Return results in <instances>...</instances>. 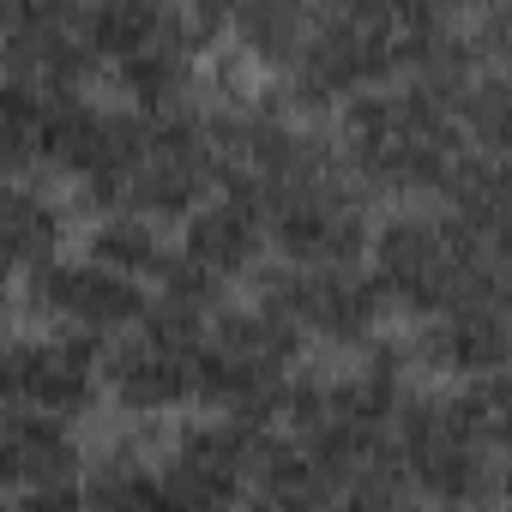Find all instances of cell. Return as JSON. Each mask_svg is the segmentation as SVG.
Returning a JSON list of instances; mask_svg holds the SVG:
<instances>
[{
    "instance_id": "cell-4",
    "label": "cell",
    "mask_w": 512,
    "mask_h": 512,
    "mask_svg": "<svg viewBox=\"0 0 512 512\" xmlns=\"http://www.w3.org/2000/svg\"><path fill=\"white\" fill-rule=\"evenodd\" d=\"M296 356H302V338L266 308H223L211 314L193 350V398L217 404L235 422L272 428V416H284Z\"/></svg>"
},
{
    "instance_id": "cell-6",
    "label": "cell",
    "mask_w": 512,
    "mask_h": 512,
    "mask_svg": "<svg viewBox=\"0 0 512 512\" xmlns=\"http://www.w3.org/2000/svg\"><path fill=\"white\" fill-rule=\"evenodd\" d=\"M139 151L121 187V211L157 223V217H187L193 205H205V193L223 181L211 127L193 103L163 109V115H139Z\"/></svg>"
},
{
    "instance_id": "cell-29",
    "label": "cell",
    "mask_w": 512,
    "mask_h": 512,
    "mask_svg": "<svg viewBox=\"0 0 512 512\" xmlns=\"http://www.w3.org/2000/svg\"><path fill=\"white\" fill-rule=\"evenodd\" d=\"M235 512H272V506H266V500H247V506H235Z\"/></svg>"
},
{
    "instance_id": "cell-24",
    "label": "cell",
    "mask_w": 512,
    "mask_h": 512,
    "mask_svg": "<svg viewBox=\"0 0 512 512\" xmlns=\"http://www.w3.org/2000/svg\"><path fill=\"white\" fill-rule=\"evenodd\" d=\"M308 25H314V13L296 7V0H247V7L229 13L235 43H241L253 61H272V67H284V73H290V61L302 55Z\"/></svg>"
},
{
    "instance_id": "cell-1",
    "label": "cell",
    "mask_w": 512,
    "mask_h": 512,
    "mask_svg": "<svg viewBox=\"0 0 512 512\" xmlns=\"http://www.w3.org/2000/svg\"><path fill=\"white\" fill-rule=\"evenodd\" d=\"M500 446H506V380L404 392L392 416V458L410 494L440 512L500 506Z\"/></svg>"
},
{
    "instance_id": "cell-25",
    "label": "cell",
    "mask_w": 512,
    "mask_h": 512,
    "mask_svg": "<svg viewBox=\"0 0 512 512\" xmlns=\"http://www.w3.org/2000/svg\"><path fill=\"white\" fill-rule=\"evenodd\" d=\"M169 25V7H145V0H109V7H79V37L97 67L127 61Z\"/></svg>"
},
{
    "instance_id": "cell-12",
    "label": "cell",
    "mask_w": 512,
    "mask_h": 512,
    "mask_svg": "<svg viewBox=\"0 0 512 512\" xmlns=\"http://www.w3.org/2000/svg\"><path fill=\"white\" fill-rule=\"evenodd\" d=\"M145 284H127L91 260H49L31 272V308L49 314L61 332L73 338H103V332H127L145 320Z\"/></svg>"
},
{
    "instance_id": "cell-13",
    "label": "cell",
    "mask_w": 512,
    "mask_h": 512,
    "mask_svg": "<svg viewBox=\"0 0 512 512\" xmlns=\"http://www.w3.org/2000/svg\"><path fill=\"white\" fill-rule=\"evenodd\" d=\"M0 79H19L31 91H79L97 61L79 37V7H13L0 25Z\"/></svg>"
},
{
    "instance_id": "cell-23",
    "label": "cell",
    "mask_w": 512,
    "mask_h": 512,
    "mask_svg": "<svg viewBox=\"0 0 512 512\" xmlns=\"http://www.w3.org/2000/svg\"><path fill=\"white\" fill-rule=\"evenodd\" d=\"M85 260L115 272V278H127V284H145V278H157L169 266V247H163L157 223H145L133 211H109L91 229V253H85Z\"/></svg>"
},
{
    "instance_id": "cell-27",
    "label": "cell",
    "mask_w": 512,
    "mask_h": 512,
    "mask_svg": "<svg viewBox=\"0 0 512 512\" xmlns=\"http://www.w3.org/2000/svg\"><path fill=\"white\" fill-rule=\"evenodd\" d=\"M43 133V97L19 79H0V181H13L37 157Z\"/></svg>"
},
{
    "instance_id": "cell-11",
    "label": "cell",
    "mask_w": 512,
    "mask_h": 512,
    "mask_svg": "<svg viewBox=\"0 0 512 512\" xmlns=\"http://www.w3.org/2000/svg\"><path fill=\"white\" fill-rule=\"evenodd\" d=\"M97 344L73 332L49 338H19L0 344V404L31 410V416H85L97 404Z\"/></svg>"
},
{
    "instance_id": "cell-16",
    "label": "cell",
    "mask_w": 512,
    "mask_h": 512,
    "mask_svg": "<svg viewBox=\"0 0 512 512\" xmlns=\"http://www.w3.org/2000/svg\"><path fill=\"white\" fill-rule=\"evenodd\" d=\"M103 380H109V392H115L121 410H133V416H169V410H181L193 398V350L139 332V338H127L103 362Z\"/></svg>"
},
{
    "instance_id": "cell-20",
    "label": "cell",
    "mask_w": 512,
    "mask_h": 512,
    "mask_svg": "<svg viewBox=\"0 0 512 512\" xmlns=\"http://www.w3.org/2000/svg\"><path fill=\"white\" fill-rule=\"evenodd\" d=\"M61 205L25 181H0V260H7L13 272L19 266H49L55 260V247H61Z\"/></svg>"
},
{
    "instance_id": "cell-3",
    "label": "cell",
    "mask_w": 512,
    "mask_h": 512,
    "mask_svg": "<svg viewBox=\"0 0 512 512\" xmlns=\"http://www.w3.org/2000/svg\"><path fill=\"white\" fill-rule=\"evenodd\" d=\"M458 151H464V139L452 127V109L416 85L362 91L338 115V163H344L350 187L440 193Z\"/></svg>"
},
{
    "instance_id": "cell-21",
    "label": "cell",
    "mask_w": 512,
    "mask_h": 512,
    "mask_svg": "<svg viewBox=\"0 0 512 512\" xmlns=\"http://www.w3.org/2000/svg\"><path fill=\"white\" fill-rule=\"evenodd\" d=\"M253 488H260V500H266L272 512H332V506H338V482H332L290 434H284V440L266 434L260 464H253Z\"/></svg>"
},
{
    "instance_id": "cell-30",
    "label": "cell",
    "mask_w": 512,
    "mask_h": 512,
    "mask_svg": "<svg viewBox=\"0 0 512 512\" xmlns=\"http://www.w3.org/2000/svg\"><path fill=\"white\" fill-rule=\"evenodd\" d=\"M7 278H13V266H7V260H0V290H7Z\"/></svg>"
},
{
    "instance_id": "cell-17",
    "label": "cell",
    "mask_w": 512,
    "mask_h": 512,
    "mask_svg": "<svg viewBox=\"0 0 512 512\" xmlns=\"http://www.w3.org/2000/svg\"><path fill=\"white\" fill-rule=\"evenodd\" d=\"M61 482H79V440L67 434V422L0 404V494Z\"/></svg>"
},
{
    "instance_id": "cell-10",
    "label": "cell",
    "mask_w": 512,
    "mask_h": 512,
    "mask_svg": "<svg viewBox=\"0 0 512 512\" xmlns=\"http://www.w3.org/2000/svg\"><path fill=\"white\" fill-rule=\"evenodd\" d=\"M260 446H266V428L253 422H235V416L193 422L169 440V452L157 458V476L181 512H235L253 488Z\"/></svg>"
},
{
    "instance_id": "cell-5",
    "label": "cell",
    "mask_w": 512,
    "mask_h": 512,
    "mask_svg": "<svg viewBox=\"0 0 512 512\" xmlns=\"http://www.w3.org/2000/svg\"><path fill=\"white\" fill-rule=\"evenodd\" d=\"M392 73H404V7L350 0L314 13L308 43L290 61V97L302 109H320L332 97L350 103L362 91H380Z\"/></svg>"
},
{
    "instance_id": "cell-15",
    "label": "cell",
    "mask_w": 512,
    "mask_h": 512,
    "mask_svg": "<svg viewBox=\"0 0 512 512\" xmlns=\"http://www.w3.org/2000/svg\"><path fill=\"white\" fill-rule=\"evenodd\" d=\"M434 368L452 380H500L506 368V302H482V308H458L440 314L416 344H410V368Z\"/></svg>"
},
{
    "instance_id": "cell-2",
    "label": "cell",
    "mask_w": 512,
    "mask_h": 512,
    "mask_svg": "<svg viewBox=\"0 0 512 512\" xmlns=\"http://www.w3.org/2000/svg\"><path fill=\"white\" fill-rule=\"evenodd\" d=\"M368 253H374V290L386 302H404L410 314H458V308H482V302H500V247L494 241H476L458 217L446 211H428V205H404L392 211L374 235H368Z\"/></svg>"
},
{
    "instance_id": "cell-8",
    "label": "cell",
    "mask_w": 512,
    "mask_h": 512,
    "mask_svg": "<svg viewBox=\"0 0 512 512\" xmlns=\"http://www.w3.org/2000/svg\"><path fill=\"white\" fill-rule=\"evenodd\" d=\"M260 308L272 320H284L296 338L368 350L374 344V326L386 314V296L356 266H278L260 284Z\"/></svg>"
},
{
    "instance_id": "cell-22",
    "label": "cell",
    "mask_w": 512,
    "mask_h": 512,
    "mask_svg": "<svg viewBox=\"0 0 512 512\" xmlns=\"http://www.w3.org/2000/svg\"><path fill=\"white\" fill-rule=\"evenodd\" d=\"M85 506L91 512H181L175 494L163 488L157 464L139 446H109L91 476H85Z\"/></svg>"
},
{
    "instance_id": "cell-14",
    "label": "cell",
    "mask_w": 512,
    "mask_h": 512,
    "mask_svg": "<svg viewBox=\"0 0 512 512\" xmlns=\"http://www.w3.org/2000/svg\"><path fill=\"white\" fill-rule=\"evenodd\" d=\"M175 260H187L217 290L235 284V278H247L253 266L266 260V217H260V205L241 199V193H229V187L211 193L205 205L187 211V229H181V253H175Z\"/></svg>"
},
{
    "instance_id": "cell-19",
    "label": "cell",
    "mask_w": 512,
    "mask_h": 512,
    "mask_svg": "<svg viewBox=\"0 0 512 512\" xmlns=\"http://www.w3.org/2000/svg\"><path fill=\"white\" fill-rule=\"evenodd\" d=\"M440 211L446 217H458L476 241H506V169H500V157H482V151H458V163H452V175L440 181Z\"/></svg>"
},
{
    "instance_id": "cell-18",
    "label": "cell",
    "mask_w": 512,
    "mask_h": 512,
    "mask_svg": "<svg viewBox=\"0 0 512 512\" xmlns=\"http://www.w3.org/2000/svg\"><path fill=\"white\" fill-rule=\"evenodd\" d=\"M193 61H199V43H193V25L187 13H169V25L133 49L127 61H115V79L121 91L139 103V115H163V109H181L187 91H193Z\"/></svg>"
},
{
    "instance_id": "cell-31",
    "label": "cell",
    "mask_w": 512,
    "mask_h": 512,
    "mask_svg": "<svg viewBox=\"0 0 512 512\" xmlns=\"http://www.w3.org/2000/svg\"><path fill=\"white\" fill-rule=\"evenodd\" d=\"M470 512H500V506H470Z\"/></svg>"
},
{
    "instance_id": "cell-32",
    "label": "cell",
    "mask_w": 512,
    "mask_h": 512,
    "mask_svg": "<svg viewBox=\"0 0 512 512\" xmlns=\"http://www.w3.org/2000/svg\"><path fill=\"white\" fill-rule=\"evenodd\" d=\"M0 25H7V7H0Z\"/></svg>"
},
{
    "instance_id": "cell-9",
    "label": "cell",
    "mask_w": 512,
    "mask_h": 512,
    "mask_svg": "<svg viewBox=\"0 0 512 512\" xmlns=\"http://www.w3.org/2000/svg\"><path fill=\"white\" fill-rule=\"evenodd\" d=\"M260 217H266V247L284 253V266H356L368 253V211L338 163L266 199Z\"/></svg>"
},
{
    "instance_id": "cell-28",
    "label": "cell",
    "mask_w": 512,
    "mask_h": 512,
    "mask_svg": "<svg viewBox=\"0 0 512 512\" xmlns=\"http://www.w3.org/2000/svg\"><path fill=\"white\" fill-rule=\"evenodd\" d=\"M0 512H85V494H79V482H61V488H13V494H0Z\"/></svg>"
},
{
    "instance_id": "cell-7",
    "label": "cell",
    "mask_w": 512,
    "mask_h": 512,
    "mask_svg": "<svg viewBox=\"0 0 512 512\" xmlns=\"http://www.w3.org/2000/svg\"><path fill=\"white\" fill-rule=\"evenodd\" d=\"M139 109H103L79 91L43 103V133H37V157H49L61 175H73L85 187L91 205H109L121 211V187H127V169H133V151H139Z\"/></svg>"
},
{
    "instance_id": "cell-26",
    "label": "cell",
    "mask_w": 512,
    "mask_h": 512,
    "mask_svg": "<svg viewBox=\"0 0 512 512\" xmlns=\"http://www.w3.org/2000/svg\"><path fill=\"white\" fill-rule=\"evenodd\" d=\"M452 127L458 139H470L464 151H482V157H500L506 151V127H512V85L500 67H476L464 79V91L452 97Z\"/></svg>"
}]
</instances>
